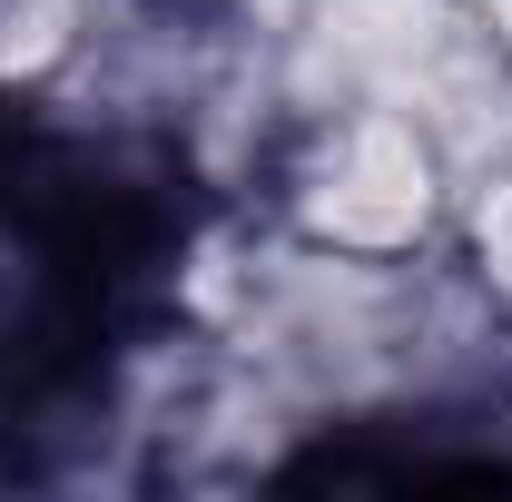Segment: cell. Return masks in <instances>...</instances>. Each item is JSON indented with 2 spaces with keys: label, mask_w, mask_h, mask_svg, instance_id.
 I'll return each instance as SVG.
<instances>
[{
  "label": "cell",
  "mask_w": 512,
  "mask_h": 502,
  "mask_svg": "<svg viewBox=\"0 0 512 502\" xmlns=\"http://www.w3.org/2000/svg\"><path fill=\"white\" fill-rule=\"evenodd\" d=\"M109 0H0V99L40 109L69 79V60L89 50V20Z\"/></svg>",
  "instance_id": "cell-4"
},
{
  "label": "cell",
  "mask_w": 512,
  "mask_h": 502,
  "mask_svg": "<svg viewBox=\"0 0 512 502\" xmlns=\"http://www.w3.org/2000/svg\"><path fill=\"white\" fill-rule=\"evenodd\" d=\"M197 10H207V20H227V30H247V40H276L306 0H197Z\"/></svg>",
  "instance_id": "cell-7"
},
{
  "label": "cell",
  "mask_w": 512,
  "mask_h": 502,
  "mask_svg": "<svg viewBox=\"0 0 512 502\" xmlns=\"http://www.w3.org/2000/svg\"><path fill=\"white\" fill-rule=\"evenodd\" d=\"M453 256L483 276V296L512 315V168H493L483 188H463L453 207Z\"/></svg>",
  "instance_id": "cell-5"
},
{
  "label": "cell",
  "mask_w": 512,
  "mask_h": 502,
  "mask_svg": "<svg viewBox=\"0 0 512 502\" xmlns=\"http://www.w3.org/2000/svg\"><path fill=\"white\" fill-rule=\"evenodd\" d=\"M40 315H50V247L20 217H0V355L20 335H40Z\"/></svg>",
  "instance_id": "cell-6"
},
{
  "label": "cell",
  "mask_w": 512,
  "mask_h": 502,
  "mask_svg": "<svg viewBox=\"0 0 512 502\" xmlns=\"http://www.w3.org/2000/svg\"><path fill=\"white\" fill-rule=\"evenodd\" d=\"M453 20H463V0H306L266 40L286 128L316 109H404Z\"/></svg>",
  "instance_id": "cell-2"
},
{
  "label": "cell",
  "mask_w": 512,
  "mask_h": 502,
  "mask_svg": "<svg viewBox=\"0 0 512 502\" xmlns=\"http://www.w3.org/2000/svg\"><path fill=\"white\" fill-rule=\"evenodd\" d=\"M463 10H473V20H483V30H493V40L512 50V0H463Z\"/></svg>",
  "instance_id": "cell-8"
},
{
  "label": "cell",
  "mask_w": 512,
  "mask_h": 502,
  "mask_svg": "<svg viewBox=\"0 0 512 502\" xmlns=\"http://www.w3.org/2000/svg\"><path fill=\"white\" fill-rule=\"evenodd\" d=\"M404 109L434 138V158H444V178H453V207H463V188H483L493 168H512V50L473 10L444 30V50L424 60V79H414Z\"/></svg>",
  "instance_id": "cell-3"
},
{
  "label": "cell",
  "mask_w": 512,
  "mask_h": 502,
  "mask_svg": "<svg viewBox=\"0 0 512 502\" xmlns=\"http://www.w3.org/2000/svg\"><path fill=\"white\" fill-rule=\"evenodd\" d=\"M266 227L345 256H434L453 247V178L414 109H316L276 138L247 197Z\"/></svg>",
  "instance_id": "cell-1"
}]
</instances>
